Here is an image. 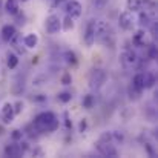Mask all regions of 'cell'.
Here are the masks:
<instances>
[{"label": "cell", "mask_w": 158, "mask_h": 158, "mask_svg": "<svg viewBox=\"0 0 158 158\" xmlns=\"http://www.w3.org/2000/svg\"><path fill=\"white\" fill-rule=\"evenodd\" d=\"M34 126L40 132H51V131H55L58 127V121H57V118L52 112H42L35 117Z\"/></svg>", "instance_id": "cell-1"}, {"label": "cell", "mask_w": 158, "mask_h": 158, "mask_svg": "<svg viewBox=\"0 0 158 158\" xmlns=\"http://www.w3.org/2000/svg\"><path fill=\"white\" fill-rule=\"evenodd\" d=\"M106 78H107V74H106L103 69H92L91 74H89V86L91 89H100L103 85L106 83Z\"/></svg>", "instance_id": "cell-2"}, {"label": "cell", "mask_w": 158, "mask_h": 158, "mask_svg": "<svg viewBox=\"0 0 158 158\" xmlns=\"http://www.w3.org/2000/svg\"><path fill=\"white\" fill-rule=\"evenodd\" d=\"M109 35H110L109 25L103 20H97L95 22V40L106 43V37H109Z\"/></svg>", "instance_id": "cell-3"}, {"label": "cell", "mask_w": 158, "mask_h": 158, "mask_svg": "<svg viewBox=\"0 0 158 158\" xmlns=\"http://www.w3.org/2000/svg\"><path fill=\"white\" fill-rule=\"evenodd\" d=\"M118 25L121 29L124 31H131L134 28V15L131 11H124L123 14H120V19H118Z\"/></svg>", "instance_id": "cell-4"}, {"label": "cell", "mask_w": 158, "mask_h": 158, "mask_svg": "<svg viewBox=\"0 0 158 158\" xmlns=\"http://www.w3.org/2000/svg\"><path fill=\"white\" fill-rule=\"evenodd\" d=\"M97 149H98V152L102 154V155H105V157H117L118 155V152H117V149L109 143V141H103V140H100L98 143H97Z\"/></svg>", "instance_id": "cell-5"}, {"label": "cell", "mask_w": 158, "mask_h": 158, "mask_svg": "<svg viewBox=\"0 0 158 158\" xmlns=\"http://www.w3.org/2000/svg\"><path fill=\"white\" fill-rule=\"evenodd\" d=\"M60 29H61V22H60L58 15L51 14V15L46 19V32H48V34H57Z\"/></svg>", "instance_id": "cell-6"}, {"label": "cell", "mask_w": 158, "mask_h": 158, "mask_svg": "<svg viewBox=\"0 0 158 158\" xmlns=\"http://www.w3.org/2000/svg\"><path fill=\"white\" fill-rule=\"evenodd\" d=\"M85 43L86 46H92L95 43V20H89L85 29Z\"/></svg>", "instance_id": "cell-7"}, {"label": "cell", "mask_w": 158, "mask_h": 158, "mask_svg": "<svg viewBox=\"0 0 158 158\" xmlns=\"http://www.w3.org/2000/svg\"><path fill=\"white\" fill-rule=\"evenodd\" d=\"M81 11H83V8H81V5H80L77 0L68 2V5H66V14H68L69 17H72V19L80 17V15H81Z\"/></svg>", "instance_id": "cell-8"}, {"label": "cell", "mask_w": 158, "mask_h": 158, "mask_svg": "<svg viewBox=\"0 0 158 158\" xmlns=\"http://www.w3.org/2000/svg\"><path fill=\"white\" fill-rule=\"evenodd\" d=\"M25 146L22 148L20 144H8L5 148V155L6 157H11V158H17V157H22L25 154Z\"/></svg>", "instance_id": "cell-9"}, {"label": "cell", "mask_w": 158, "mask_h": 158, "mask_svg": "<svg viewBox=\"0 0 158 158\" xmlns=\"http://www.w3.org/2000/svg\"><path fill=\"white\" fill-rule=\"evenodd\" d=\"M137 61H138V57H137V54L134 52V51L127 49V51H124V52L121 54V63L124 66H134Z\"/></svg>", "instance_id": "cell-10"}, {"label": "cell", "mask_w": 158, "mask_h": 158, "mask_svg": "<svg viewBox=\"0 0 158 158\" xmlns=\"http://www.w3.org/2000/svg\"><path fill=\"white\" fill-rule=\"evenodd\" d=\"M14 107L11 103H5L3 106V109H2V118H3V123L5 124H9L11 121H12V118H14Z\"/></svg>", "instance_id": "cell-11"}, {"label": "cell", "mask_w": 158, "mask_h": 158, "mask_svg": "<svg viewBox=\"0 0 158 158\" xmlns=\"http://www.w3.org/2000/svg\"><path fill=\"white\" fill-rule=\"evenodd\" d=\"M132 89H135L137 92L141 94V91L144 89V74H135L132 78Z\"/></svg>", "instance_id": "cell-12"}, {"label": "cell", "mask_w": 158, "mask_h": 158, "mask_svg": "<svg viewBox=\"0 0 158 158\" xmlns=\"http://www.w3.org/2000/svg\"><path fill=\"white\" fill-rule=\"evenodd\" d=\"M15 28L12 26V25H5L3 28H2V39L5 40V42H11L14 37H15Z\"/></svg>", "instance_id": "cell-13"}, {"label": "cell", "mask_w": 158, "mask_h": 158, "mask_svg": "<svg viewBox=\"0 0 158 158\" xmlns=\"http://www.w3.org/2000/svg\"><path fill=\"white\" fill-rule=\"evenodd\" d=\"M23 43H25V46L26 48H29V49H32V48H35L37 46V43H39V37H37V34H28L25 39H23Z\"/></svg>", "instance_id": "cell-14"}, {"label": "cell", "mask_w": 158, "mask_h": 158, "mask_svg": "<svg viewBox=\"0 0 158 158\" xmlns=\"http://www.w3.org/2000/svg\"><path fill=\"white\" fill-rule=\"evenodd\" d=\"M5 9H6V12H8V14L15 15V14L19 12V0H6Z\"/></svg>", "instance_id": "cell-15"}, {"label": "cell", "mask_w": 158, "mask_h": 158, "mask_svg": "<svg viewBox=\"0 0 158 158\" xmlns=\"http://www.w3.org/2000/svg\"><path fill=\"white\" fill-rule=\"evenodd\" d=\"M94 105H95V98H94V95H92V94L85 95V98H83V107H85V109H92Z\"/></svg>", "instance_id": "cell-16"}, {"label": "cell", "mask_w": 158, "mask_h": 158, "mask_svg": "<svg viewBox=\"0 0 158 158\" xmlns=\"http://www.w3.org/2000/svg\"><path fill=\"white\" fill-rule=\"evenodd\" d=\"M126 5H127V11L135 12V11L140 9V6H141V0H127Z\"/></svg>", "instance_id": "cell-17"}, {"label": "cell", "mask_w": 158, "mask_h": 158, "mask_svg": "<svg viewBox=\"0 0 158 158\" xmlns=\"http://www.w3.org/2000/svg\"><path fill=\"white\" fill-rule=\"evenodd\" d=\"M6 58H8V68L9 69H14L15 66H17V63H19V58H17V55L12 52H8V55H6Z\"/></svg>", "instance_id": "cell-18"}, {"label": "cell", "mask_w": 158, "mask_h": 158, "mask_svg": "<svg viewBox=\"0 0 158 158\" xmlns=\"http://www.w3.org/2000/svg\"><path fill=\"white\" fill-rule=\"evenodd\" d=\"M155 85V75L151 72L144 74V88H152Z\"/></svg>", "instance_id": "cell-19"}, {"label": "cell", "mask_w": 158, "mask_h": 158, "mask_svg": "<svg viewBox=\"0 0 158 158\" xmlns=\"http://www.w3.org/2000/svg\"><path fill=\"white\" fill-rule=\"evenodd\" d=\"M140 26L141 28H148L149 25H151V20H149V15L146 14V12H140Z\"/></svg>", "instance_id": "cell-20"}, {"label": "cell", "mask_w": 158, "mask_h": 158, "mask_svg": "<svg viewBox=\"0 0 158 158\" xmlns=\"http://www.w3.org/2000/svg\"><path fill=\"white\" fill-rule=\"evenodd\" d=\"M72 28H74V22H72V17L66 15V17H64V20H63V29H64V31H71Z\"/></svg>", "instance_id": "cell-21"}, {"label": "cell", "mask_w": 158, "mask_h": 158, "mask_svg": "<svg viewBox=\"0 0 158 158\" xmlns=\"http://www.w3.org/2000/svg\"><path fill=\"white\" fill-rule=\"evenodd\" d=\"M58 102H61V103H68V102H71V98H72V95H71V92H61V94H58Z\"/></svg>", "instance_id": "cell-22"}, {"label": "cell", "mask_w": 158, "mask_h": 158, "mask_svg": "<svg viewBox=\"0 0 158 158\" xmlns=\"http://www.w3.org/2000/svg\"><path fill=\"white\" fill-rule=\"evenodd\" d=\"M64 57H66V61H68V63H71V64H75V63H77V58H75V54L74 52L68 51V52L64 54Z\"/></svg>", "instance_id": "cell-23"}, {"label": "cell", "mask_w": 158, "mask_h": 158, "mask_svg": "<svg viewBox=\"0 0 158 158\" xmlns=\"http://www.w3.org/2000/svg\"><path fill=\"white\" fill-rule=\"evenodd\" d=\"M92 3H94V6H95V8L103 9L106 5H107V0H92Z\"/></svg>", "instance_id": "cell-24"}, {"label": "cell", "mask_w": 158, "mask_h": 158, "mask_svg": "<svg viewBox=\"0 0 158 158\" xmlns=\"http://www.w3.org/2000/svg\"><path fill=\"white\" fill-rule=\"evenodd\" d=\"M71 81H72L71 74H64V75L61 77V83H63V85H71Z\"/></svg>", "instance_id": "cell-25"}, {"label": "cell", "mask_w": 158, "mask_h": 158, "mask_svg": "<svg viewBox=\"0 0 158 158\" xmlns=\"http://www.w3.org/2000/svg\"><path fill=\"white\" fill-rule=\"evenodd\" d=\"M12 138H14V140H20V138H22V132H20V131H14V132H12Z\"/></svg>", "instance_id": "cell-26"}, {"label": "cell", "mask_w": 158, "mask_h": 158, "mask_svg": "<svg viewBox=\"0 0 158 158\" xmlns=\"http://www.w3.org/2000/svg\"><path fill=\"white\" fill-rule=\"evenodd\" d=\"M22 109H23V103H20V102H19V103L15 105V109H14V114H19V112H20Z\"/></svg>", "instance_id": "cell-27"}, {"label": "cell", "mask_w": 158, "mask_h": 158, "mask_svg": "<svg viewBox=\"0 0 158 158\" xmlns=\"http://www.w3.org/2000/svg\"><path fill=\"white\" fill-rule=\"evenodd\" d=\"M85 127H86V124H85V121H83V123H81V124H80V131H81V132H83V131H85Z\"/></svg>", "instance_id": "cell-28"}, {"label": "cell", "mask_w": 158, "mask_h": 158, "mask_svg": "<svg viewBox=\"0 0 158 158\" xmlns=\"http://www.w3.org/2000/svg\"><path fill=\"white\" fill-rule=\"evenodd\" d=\"M22 2H26V0H22Z\"/></svg>", "instance_id": "cell-29"}, {"label": "cell", "mask_w": 158, "mask_h": 158, "mask_svg": "<svg viewBox=\"0 0 158 158\" xmlns=\"http://www.w3.org/2000/svg\"><path fill=\"white\" fill-rule=\"evenodd\" d=\"M0 5H2V2H0Z\"/></svg>", "instance_id": "cell-30"}]
</instances>
